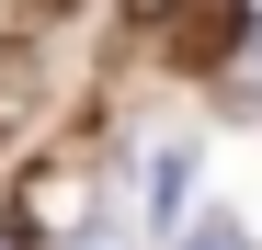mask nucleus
I'll return each instance as SVG.
<instances>
[{
	"instance_id": "1",
	"label": "nucleus",
	"mask_w": 262,
	"mask_h": 250,
	"mask_svg": "<svg viewBox=\"0 0 262 250\" xmlns=\"http://www.w3.org/2000/svg\"><path fill=\"white\" fill-rule=\"evenodd\" d=\"M125 23H137V34H148L160 57L205 68L216 46H228V23H239V12H228V0H125Z\"/></svg>"
},
{
	"instance_id": "2",
	"label": "nucleus",
	"mask_w": 262,
	"mask_h": 250,
	"mask_svg": "<svg viewBox=\"0 0 262 250\" xmlns=\"http://www.w3.org/2000/svg\"><path fill=\"white\" fill-rule=\"evenodd\" d=\"M194 250H251V239H239V216H205V228H194Z\"/></svg>"
},
{
	"instance_id": "3",
	"label": "nucleus",
	"mask_w": 262,
	"mask_h": 250,
	"mask_svg": "<svg viewBox=\"0 0 262 250\" xmlns=\"http://www.w3.org/2000/svg\"><path fill=\"white\" fill-rule=\"evenodd\" d=\"M46 12H57V0H46Z\"/></svg>"
}]
</instances>
